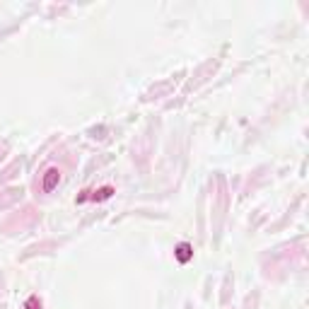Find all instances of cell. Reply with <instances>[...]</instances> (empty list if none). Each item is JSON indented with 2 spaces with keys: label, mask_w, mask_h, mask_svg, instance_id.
<instances>
[{
  "label": "cell",
  "mask_w": 309,
  "mask_h": 309,
  "mask_svg": "<svg viewBox=\"0 0 309 309\" xmlns=\"http://www.w3.org/2000/svg\"><path fill=\"white\" fill-rule=\"evenodd\" d=\"M58 181H60V171L56 167H51L46 174H44V181H41V189L46 191V194H51L54 189L58 186Z\"/></svg>",
  "instance_id": "obj_1"
},
{
  "label": "cell",
  "mask_w": 309,
  "mask_h": 309,
  "mask_svg": "<svg viewBox=\"0 0 309 309\" xmlns=\"http://www.w3.org/2000/svg\"><path fill=\"white\" fill-rule=\"evenodd\" d=\"M174 256H176V261H179V263H189V261L194 258V247H191L189 242H181V244L176 247Z\"/></svg>",
  "instance_id": "obj_2"
},
{
  "label": "cell",
  "mask_w": 309,
  "mask_h": 309,
  "mask_svg": "<svg viewBox=\"0 0 309 309\" xmlns=\"http://www.w3.org/2000/svg\"><path fill=\"white\" fill-rule=\"evenodd\" d=\"M113 196V189L112 186H104V189H99L94 196H89V198H94V200H107V198H112Z\"/></svg>",
  "instance_id": "obj_3"
},
{
  "label": "cell",
  "mask_w": 309,
  "mask_h": 309,
  "mask_svg": "<svg viewBox=\"0 0 309 309\" xmlns=\"http://www.w3.org/2000/svg\"><path fill=\"white\" fill-rule=\"evenodd\" d=\"M25 309H41V300L36 295H31L27 302H25Z\"/></svg>",
  "instance_id": "obj_4"
}]
</instances>
